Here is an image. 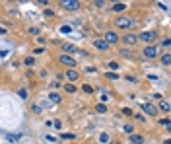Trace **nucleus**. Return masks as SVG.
<instances>
[{
	"label": "nucleus",
	"mask_w": 171,
	"mask_h": 144,
	"mask_svg": "<svg viewBox=\"0 0 171 144\" xmlns=\"http://www.w3.org/2000/svg\"><path fill=\"white\" fill-rule=\"evenodd\" d=\"M95 111H97V113H105V111H107L105 103H97V105H95Z\"/></svg>",
	"instance_id": "17"
},
{
	"label": "nucleus",
	"mask_w": 171,
	"mask_h": 144,
	"mask_svg": "<svg viewBox=\"0 0 171 144\" xmlns=\"http://www.w3.org/2000/svg\"><path fill=\"white\" fill-rule=\"evenodd\" d=\"M64 90L68 92V94H74V92H76V86L74 84H66V86H64Z\"/></svg>",
	"instance_id": "18"
},
{
	"label": "nucleus",
	"mask_w": 171,
	"mask_h": 144,
	"mask_svg": "<svg viewBox=\"0 0 171 144\" xmlns=\"http://www.w3.org/2000/svg\"><path fill=\"white\" fill-rule=\"evenodd\" d=\"M124 10H126V4H123V2L113 4V12H124Z\"/></svg>",
	"instance_id": "13"
},
{
	"label": "nucleus",
	"mask_w": 171,
	"mask_h": 144,
	"mask_svg": "<svg viewBox=\"0 0 171 144\" xmlns=\"http://www.w3.org/2000/svg\"><path fill=\"white\" fill-rule=\"evenodd\" d=\"M0 33H2V35H4V33H6V29H4V27H0Z\"/></svg>",
	"instance_id": "33"
},
{
	"label": "nucleus",
	"mask_w": 171,
	"mask_h": 144,
	"mask_svg": "<svg viewBox=\"0 0 171 144\" xmlns=\"http://www.w3.org/2000/svg\"><path fill=\"white\" fill-rule=\"evenodd\" d=\"M60 138H76V134H70V133H62Z\"/></svg>",
	"instance_id": "23"
},
{
	"label": "nucleus",
	"mask_w": 171,
	"mask_h": 144,
	"mask_svg": "<svg viewBox=\"0 0 171 144\" xmlns=\"http://www.w3.org/2000/svg\"><path fill=\"white\" fill-rule=\"evenodd\" d=\"M132 117L136 119V121H142V123H144V119H146V117H142V115H132Z\"/></svg>",
	"instance_id": "30"
},
{
	"label": "nucleus",
	"mask_w": 171,
	"mask_h": 144,
	"mask_svg": "<svg viewBox=\"0 0 171 144\" xmlns=\"http://www.w3.org/2000/svg\"><path fill=\"white\" fill-rule=\"evenodd\" d=\"M4 136H6V138H8V140H10V142H18V140L21 138L20 134H10V133H6Z\"/></svg>",
	"instance_id": "15"
},
{
	"label": "nucleus",
	"mask_w": 171,
	"mask_h": 144,
	"mask_svg": "<svg viewBox=\"0 0 171 144\" xmlns=\"http://www.w3.org/2000/svg\"><path fill=\"white\" fill-rule=\"evenodd\" d=\"M121 55H123L124 59H130V57H132V53H130L128 49H123V51H121Z\"/></svg>",
	"instance_id": "20"
},
{
	"label": "nucleus",
	"mask_w": 171,
	"mask_h": 144,
	"mask_svg": "<svg viewBox=\"0 0 171 144\" xmlns=\"http://www.w3.org/2000/svg\"><path fill=\"white\" fill-rule=\"evenodd\" d=\"M161 45H163V47H169V45H171L169 37H165V39H163V41H161Z\"/></svg>",
	"instance_id": "28"
},
{
	"label": "nucleus",
	"mask_w": 171,
	"mask_h": 144,
	"mask_svg": "<svg viewBox=\"0 0 171 144\" xmlns=\"http://www.w3.org/2000/svg\"><path fill=\"white\" fill-rule=\"evenodd\" d=\"M59 60L64 64V66H70V68H74V66H76V59H72L70 55H60Z\"/></svg>",
	"instance_id": "4"
},
{
	"label": "nucleus",
	"mask_w": 171,
	"mask_h": 144,
	"mask_svg": "<svg viewBox=\"0 0 171 144\" xmlns=\"http://www.w3.org/2000/svg\"><path fill=\"white\" fill-rule=\"evenodd\" d=\"M119 41H123L124 45H134L138 39H136V35H132V33H124L123 37H119Z\"/></svg>",
	"instance_id": "7"
},
{
	"label": "nucleus",
	"mask_w": 171,
	"mask_h": 144,
	"mask_svg": "<svg viewBox=\"0 0 171 144\" xmlns=\"http://www.w3.org/2000/svg\"><path fill=\"white\" fill-rule=\"evenodd\" d=\"M60 31H62V33H68L70 27H68V26H62V27H60Z\"/></svg>",
	"instance_id": "32"
},
{
	"label": "nucleus",
	"mask_w": 171,
	"mask_h": 144,
	"mask_svg": "<svg viewBox=\"0 0 171 144\" xmlns=\"http://www.w3.org/2000/svg\"><path fill=\"white\" fill-rule=\"evenodd\" d=\"M161 64H163V66H169V64H171V55L169 53L161 55Z\"/></svg>",
	"instance_id": "12"
},
{
	"label": "nucleus",
	"mask_w": 171,
	"mask_h": 144,
	"mask_svg": "<svg viewBox=\"0 0 171 144\" xmlns=\"http://www.w3.org/2000/svg\"><path fill=\"white\" fill-rule=\"evenodd\" d=\"M123 113H124V115H128V117H132V111H130L128 107H124V109H123Z\"/></svg>",
	"instance_id": "29"
},
{
	"label": "nucleus",
	"mask_w": 171,
	"mask_h": 144,
	"mask_svg": "<svg viewBox=\"0 0 171 144\" xmlns=\"http://www.w3.org/2000/svg\"><path fill=\"white\" fill-rule=\"evenodd\" d=\"M66 76H68V80H78V78H80V72H76V70H68Z\"/></svg>",
	"instance_id": "14"
},
{
	"label": "nucleus",
	"mask_w": 171,
	"mask_h": 144,
	"mask_svg": "<svg viewBox=\"0 0 171 144\" xmlns=\"http://www.w3.org/2000/svg\"><path fill=\"white\" fill-rule=\"evenodd\" d=\"M142 55H144L146 59H155V57H158V47H155V45H150V47L144 49Z\"/></svg>",
	"instance_id": "6"
},
{
	"label": "nucleus",
	"mask_w": 171,
	"mask_h": 144,
	"mask_svg": "<svg viewBox=\"0 0 171 144\" xmlns=\"http://www.w3.org/2000/svg\"><path fill=\"white\" fill-rule=\"evenodd\" d=\"M62 51H64V53H78V49H76L74 45H70V43H64Z\"/></svg>",
	"instance_id": "11"
},
{
	"label": "nucleus",
	"mask_w": 171,
	"mask_h": 144,
	"mask_svg": "<svg viewBox=\"0 0 171 144\" xmlns=\"http://www.w3.org/2000/svg\"><path fill=\"white\" fill-rule=\"evenodd\" d=\"M103 41L107 43V45H113V43H117L119 41V35L115 31H107L105 33V37H103Z\"/></svg>",
	"instance_id": "8"
},
{
	"label": "nucleus",
	"mask_w": 171,
	"mask_h": 144,
	"mask_svg": "<svg viewBox=\"0 0 171 144\" xmlns=\"http://www.w3.org/2000/svg\"><path fill=\"white\" fill-rule=\"evenodd\" d=\"M160 125H163V127H167V128H169V119H161V121H160Z\"/></svg>",
	"instance_id": "27"
},
{
	"label": "nucleus",
	"mask_w": 171,
	"mask_h": 144,
	"mask_svg": "<svg viewBox=\"0 0 171 144\" xmlns=\"http://www.w3.org/2000/svg\"><path fill=\"white\" fill-rule=\"evenodd\" d=\"M142 111L152 115V117H155V115H158V107H155L154 103H142Z\"/></svg>",
	"instance_id": "5"
},
{
	"label": "nucleus",
	"mask_w": 171,
	"mask_h": 144,
	"mask_svg": "<svg viewBox=\"0 0 171 144\" xmlns=\"http://www.w3.org/2000/svg\"><path fill=\"white\" fill-rule=\"evenodd\" d=\"M93 47L99 49V51H107V49H109V45H107L103 39H93Z\"/></svg>",
	"instance_id": "9"
},
{
	"label": "nucleus",
	"mask_w": 171,
	"mask_h": 144,
	"mask_svg": "<svg viewBox=\"0 0 171 144\" xmlns=\"http://www.w3.org/2000/svg\"><path fill=\"white\" fill-rule=\"evenodd\" d=\"M136 39H140V41H144V43H154L158 39V33L155 31H142Z\"/></svg>",
	"instance_id": "2"
},
{
	"label": "nucleus",
	"mask_w": 171,
	"mask_h": 144,
	"mask_svg": "<svg viewBox=\"0 0 171 144\" xmlns=\"http://www.w3.org/2000/svg\"><path fill=\"white\" fill-rule=\"evenodd\" d=\"M109 68H113V70H117V68H119V64H117V62H109Z\"/></svg>",
	"instance_id": "31"
},
{
	"label": "nucleus",
	"mask_w": 171,
	"mask_h": 144,
	"mask_svg": "<svg viewBox=\"0 0 171 144\" xmlns=\"http://www.w3.org/2000/svg\"><path fill=\"white\" fill-rule=\"evenodd\" d=\"M18 96H20L21 99H25V97H27V92L23 90V88H21V90H18Z\"/></svg>",
	"instance_id": "22"
},
{
	"label": "nucleus",
	"mask_w": 171,
	"mask_h": 144,
	"mask_svg": "<svg viewBox=\"0 0 171 144\" xmlns=\"http://www.w3.org/2000/svg\"><path fill=\"white\" fill-rule=\"evenodd\" d=\"M49 99H51V101H53V103H59V101H62L59 94H49Z\"/></svg>",
	"instance_id": "16"
},
{
	"label": "nucleus",
	"mask_w": 171,
	"mask_h": 144,
	"mask_svg": "<svg viewBox=\"0 0 171 144\" xmlns=\"http://www.w3.org/2000/svg\"><path fill=\"white\" fill-rule=\"evenodd\" d=\"M60 8H64V10H78L80 8V2H76V0H62L60 2Z\"/></svg>",
	"instance_id": "3"
},
{
	"label": "nucleus",
	"mask_w": 171,
	"mask_h": 144,
	"mask_svg": "<svg viewBox=\"0 0 171 144\" xmlns=\"http://www.w3.org/2000/svg\"><path fill=\"white\" fill-rule=\"evenodd\" d=\"M82 90H84L86 94H93V88H91L90 84H84V86H82Z\"/></svg>",
	"instance_id": "19"
},
{
	"label": "nucleus",
	"mask_w": 171,
	"mask_h": 144,
	"mask_svg": "<svg viewBox=\"0 0 171 144\" xmlns=\"http://www.w3.org/2000/svg\"><path fill=\"white\" fill-rule=\"evenodd\" d=\"M134 23H136L134 20H130V18H124V16H121V18H117V20H115V26L121 27V29H128V27H132Z\"/></svg>",
	"instance_id": "1"
},
{
	"label": "nucleus",
	"mask_w": 171,
	"mask_h": 144,
	"mask_svg": "<svg viewBox=\"0 0 171 144\" xmlns=\"http://www.w3.org/2000/svg\"><path fill=\"white\" fill-rule=\"evenodd\" d=\"M124 133H128V134H132V133H134V128H132V125H124Z\"/></svg>",
	"instance_id": "24"
},
{
	"label": "nucleus",
	"mask_w": 171,
	"mask_h": 144,
	"mask_svg": "<svg viewBox=\"0 0 171 144\" xmlns=\"http://www.w3.org/2000/svg\"><path fill=\"white\" fill-rule=\"evenodd\" d=\"M99 140H101V142H109V134H107V133H103L101 136H99Z\"/></svg>",
	"instance_id": "26"
},
{
	"label": "nucleus",
	"mask_w": 171,
	"mask_h": 144,
	"mask_svg": "<svg viewBox=\"0 0 171 144\" xmlns=\"http://www.w3.org/2000/svg\"><path fill=\"white\" fill-rule=\"evenodd\" d=\"M130 142H132V144H144V136L132 133V134H130Z\"/></svg>",
	"instance_id": "10"
},
{
	"label": "nucleus",
	"mask_w": 171,
	"mask_h": 144,
	"mask_svg": "<svg viewBox=\"0 0 171 144\" xmlns=\"http://www.w3.org/2000/svg\"><path fill=\"white\" fill-rule=\"evenodd\" d=\"M160 107H161V111H169V101H161Z\"/></svg>",
	"instance_id": "21"
},
{
	"label": "nucleus",
	"mask_w": 171,
	"mask_h": 144,
	"mask_svg": "<svg viewBox=\"0 0 171 144\" xmlns=\"http://www.w3.org/2000/svg\"><path fill=\"white\" fill-rule=\"evenodd\" d=\"M23 62H25L27 66H31V64L35 62V60H33V57H25V60H23Z\"/></svg>",
	"instance_id": "25"
}]
</instances>
